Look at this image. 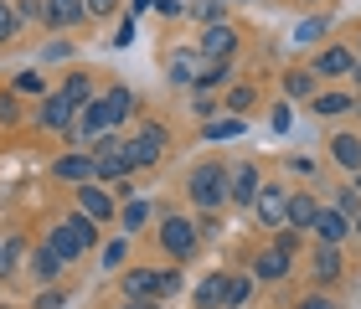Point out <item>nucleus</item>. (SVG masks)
Listing matches in <instances>:
<instances>
[{
  "mask_svg": "<svg viewBox=\"0 0 361 309\" xmlns=\"http://www.w3.org/2000/svg\"><path fill=\"white\" fill-rule=\"evenodd\" d=\"M186 196H191L196 211H222L233 201V165H227V160H202V165H191Z\"/></svg>",
  "mask_w": 361,
  "mask_h": 309,
  "instance_id": "f257e3e1",
  "label": "nucleus"
},
{
  "mask_svg": "<svg viewBox=\"0 0 361 309\" xmlns=\"http://www.w3.org/2000/svg\"><path fill=\"white\" fill-rule=\"evenodd\" d=\"M155 242H160V253H166L171 263H191V258H196V248H202L196 217H186V211H171V217H160V227H155Z\"/></svg>",
  "mask_w": 361,
  "mask_h": 309,
  "instance_id": "f03ea898",
  "label": "nucleus"
},
{
  "mask_svg": "<svg viewBox=\"0 0 361 309\" xmlns=\"http://www.w3.org/2000/svg\"><path fill=\"white\" fill-rule=\"evenodd\" d=\"M166 150H171V129L155 124V119H145L135 134L124 139V155H129V165H135V170H155L160 160H166Z\"/></svg>",
  "mask_w": 361,
  "mask_h": 309,
  "instance_id": "7ed1b4c3",
  "label": "nucleus"
},
{
  "mask_svg": "<svg viewBox=\"0 0 361 309\" xmlns=\"http://www.w3.org/2000/svg\"><path fill=\"white\" fill-rule=\"evenodd\" d=\"M88 155H93V165H98V186H119V181L135 175V165H129V155H124V139H114V134L93 139Z\"/></svg>",
  "mask_w": 361,
  "mask_h": 309,
  "instance_id": "20e7f679",
  "label": "nucleus"
},
{
  "mask_svg": "<svg viewBox=\"0 0 361 309\" xmlns=\"http://www.w3.org/2000/svg\"><path fill=\"white\" fill-rule=\"evenodd\" d=\"M253 217H258V227H269V232H284L289 227V191L284 186H264L253 196Z\"/></svg>",
  "mask_w": 361,
  "mask_h": 309,
  "instance_id": "39448f33",
  "label": "nucleus"
},
{
  "mask_svg": "<svg viewBox=\"0 0 361 309\" xmlns=\"http://www.w3.org/2000/svg\"><path fill=\"white\" fill-rule=\"evenodd\" d=\"M356 46H346V42H336V46H320L315 57H310V72L315 77H351L356 72Z\"/></svg>",
  "mask_w": 361,
  "mask_h": 309,
  "instance_id": "423d86ee",
  "label": "nucleus"
},
{
  "mask_svg": "<svg viewBox=\"0 0 361 309\" xmlns=\"http://www.w3.org/2000/svg\"><path fill=\"white\" fill-rule=\"evenodd\" d=\"M73 119H78V103L62 99V93H47L37 103V129H47V134H68Z\"/></svg>",
  "mask_w": 361,
  "mask_h": 309,
  "instance_id": "0eeeda50",
  "label": "nucleus"
},
{
  "mask_svg": "<svg viewBox=\"0 0 361 309\" xmlns=\"http://www.w3.org/2000/svg\"><path fill=\"white\" fill-rule=\"evenodd\" d=\"M26 273H31V284H37V289H52L62 273H68V258H62L52 242H42V248L26 258Z\"/></svg>",
  "mask_w": 361,
  "mask_h": 309,
  "instance_id": "6e6552de",
  "label": "nucleus"
},
{
  "mask_svg": "<svg viewBox=\"0 0 361 309\" xmlns=\"http://www.w3.org/2000/svg\"><path fill=\"white\" fill-rule=\"evenodd\" d=\"M289 268H294V253H284L279 242H269V248H258V258H253V279L258 284H284L289 279Z\"/></svg>",
  "mask_w": 361,
  "mask_h": 309,
  "instance_id": "1a4fd4ad",
  "label": "nucleus"
},
{
  "mask_svg": "<svg viewBox=\"0 0 361 309\" xmlns=\"http://www.w3.org/2000/svg\"><path fill=\"white\" fill-rule=\"evenodd\" d=\"M73 139H83V144H93V139H104V134H114V124H109V108H104V99H93V103H83L78 108V119H73V129H68Z\"/></svg>",
  "mask_w": 361,
  "mask_h": 309,
  "instance_id": "9d476101",
  "label": "nucleus"
},
{
  "mask_svg": "<svg viewBox=\"0 0 361 309\" xmlns=\"http://www.w3.org/2000/svg\"><path fill=\"white\" fill-rule=\"evenodd\" d=\"M78 211H83V217H93L98 227H104V222H114V217H119V201L109 196V186L88 181V186H78Z\"/></svg>",
  "mask_w": 361,
  "mask_h": 309,
  "instance_id": "9b49d317",
  "label": "nucleus"
},
{
  "mask_svg": "<svg viewBox=\"0 0 361 309\" xmlns=\"http://www.w3.org/2000/svg\"><path fill=\"white\" fill-rule=\"evenodd\" d=\"M310 279L325 284V289L346 279V258H341V248H325V242H315V253H310Z\"/></svg>",
  "mask_w": 361,
  "mask_h": 309,
  "instance_id": "f8f14e48",
  "label": "nucleus"
},
{
  "mask_svg": "<svg viewBox=\"0 0 361 309\" xmlns=\"http://www.w3.org/2000/svg\"><path fill=\"white\" fill-rule=\"evenodd\" d=\"M310 237L325 242V248H346V237H351V217H341L336 206H320V217H315V227H310Z\"/></svg>",
  "mask_w": 361,
  "mask_h": 309,
  "instance_id": "ddd939ff",
  "label": "nucleus"
},
{
  "mask_svg": "<svg viewBox=\"0 0 361 309\" xmlns=\"http://www.w3.org/2000/svg\"><path fill=\"white\" fill-rule=\"evenodd\" d=\"M52 175H57V181H68V186H88V181H98V165H93L88 150H73V155L52 160Z\"/></svg>",
  "mask_w": 361,
  "mask_h": 309,
  "instance_id": "4468645a",
  "label": "nucleus"
},
{
  "mask_svg": "<svg viewBox=\"0 0 361 309\" xmlns=\"http://www.w3.org/2000/svg\"><path fill=\"white\" fill-rule=\"evenodd\" d=\"M238 26H227V21H217V26H207L202 31V46H196V52L202 57H222V62H233V52H238Z\"/></svg>",
  "mask_w": 361,
  "mask_h": 309,
  "instance_id": "2eb2a0df",
  "label": "nucleus"
},
{
  "mask_svg": "<svg viewBox=\"0 0 361 309\" xmlns=\"http://www.w3.org/2000/svg\"><path fill=\"white\" fill-rule=\"evenodd\" d=\"M119 289H124V299H155L160 304V268H129L124 279H119Z\"/></svg>",
  "mask_w": 361,
  "mask_h": 309,
  "instance_id": "dca6fc26",
  "label": "nucleus"
},
{
  "mask_svg": "<svg viewBox=\"0 0 361 309\" xmlns=\"http://www.w3.org/2000/svg\"><path fill=\"white\" fill-rule=\"evenodd\" d=\"M98 99H104V108H109V124H114V129L135 119V88H129V83H109L104 93H98Z\"/></svg>",
  "mask_w": 361,
  "mask_h": 309,
  "instance_id": "f3484780",
  "label": "nucleus"
},
{
  "mask_svg": "<svg viewBox=\"0 0 361 309\" xmlns=\"http://www.w3.org/2000/svg\"><path fill=\"white\" fill-rule=\"evenodd\" d=\"M310 113H315V119H341V113H356V93H351V88L315 93V99H310Z\"/></svg>",
  "mask_w": 361,
  "mask_h": 309,
  "instance_id": "a211bd4d",
  "label": "nucleus"
},
{
  "mask_svg": "<svg viewBox=\"0 0 361 309\" xmlns=\"http://www.w3.org/2000/svg\"><path fill=\"white\" fill-rule=\"evenodd\" d=\"M42 21L52 26V31H73V26H83V21H88V11H83V0H47Z\"/></svg>",
  "mask_w": 361,
  "mask_h": 309,
  "instance_id": "6ab92c4d",
  "label": "nucleus"
},
{
  "mask_svg": "<svg viewBox=\"0 0 361 309\" xmlns=\"http://www.w3.org/2000/svg\"><path fill=\"white\" fill-rule=\"evenodd\" d=\"M150 217H155V206H150V196H129L124 206H119V232L124 237H135V232H145V227H150Z\"/></svg>",
  "mask_w": 361,
  "mask_h": 309,
  "instance_id": "aec40b11",
  "label": "nucleus"
},
{
  "mask_svg": "<svg viewBox=\"0 0 361 309\" xmlns=\"http://www.w3.org/2000/svg\"><path fill=\"white\" fill-rule=\"evenodd\" d=\"M233 83V62H222V57H202V72H196V83L191 93H217Z\"/></svg>",
  "mask_w": 361,
  "mask_h": 309,
  "instance_id": "412c9836",
  "label": "nucleus"
},
{
  "mask_svg": "<svg viewBox=\"0 0 361 309\" xmlns=\"http://www.w3.org/2000/svg\"><path fill=\"white\" fill-rule=\"evenodd\" d=\"M264 191V175H258L253 160H243V165H233V201L238 206H253V196Z\"/></svg>",
  "mask_w": 361,
  "mask_h": 309,
  "instance_id": "4be33fe9",
  "label": "nucleus"
},
{
  "mask_svg": "<svg viewBox=\"0 0 361 309\" xmlns=\"http://www.w3.org/2000/svg\"><path fill=\"white\" fill-rule=\"evenodd\" d=\"M196 72H202V52H171L166 57V77H171L176 88H191Z\"/></svg>",
  "mask_w": 361,
  "mask_h": 309,
  "instance_id": "5701e85b",
  "label": "nucleus"
},
{
  "mask_svg": "<svg viewBox=\"0 0 361 309\" xmlns=\"http://www.w3.org/2000/svg\"><path fill=\"white\" fill-rule=\"evenodd\" d=\"M315 217H320V201L310 196V191H289V227L294 232H310Z\"/></svg>",
  "mask_w": 361,
  "mask_h": 309,
  "instance_id": "b1692460",
  "label": "nucleus"
},
{
  "mask_svg": "<svg viewBox=\"0 0 361 309\" xmlns=\"http://www.w3.org/2000/svg\"><path fill=\"white\" fill-rule=\"evenodd\" d=\"M331 160H336L346 175H356V170H361V139H356V134H331Z\"/></svg>",
  "mask_w": 361,
  "mask_h": 309,
  "instance_id": "393cba45",
  "label": "nucleus"
},
{
  "mask_svg": "<svg viewBox=\"0 0 361 309\" xmlns=\"http://www.w3.org/2000/svg\"><path fill=\"white\" fill-rule=\"evenodd\" d=\"M253 289H258L253 273H227V284H222V309H243V304L253 299Z\"/></svg>",
  "mask_w": 361,
  "mask_h": 309,
  "instance_id": "a878e982",
  "label": "nucleus"
},
{
  "mask_svg": "<svg viewBox=\"0 0 361 309\" xmlns=\"http://www.w3.org/2000/svg\"><path fill=\"white\" fill-rule=\"evenodd\" d=\"M26 263V237H0V284H11L16 279V268Z\"/></svg>",
  "mask_w": 361,
  "mask_h": 309,
  "instance_id": "bb28decb",
  "label": "nucleus"
},
{
  "mask_svg": "<svg viewBox=\"0 0 361 309\" xmlns=\"http://www.w3.org/2000/svg\"><path fill=\"white\" fill-rule=\"evenodd\" d=\"M57 93H62V99H73L78 108H83V103H93V99H98V88H93V72H68V77L57 83Z\"/></svg>",
  "mask_w": 361,
  "mask_h": 309,
  "instance_id": "cd10ccee",
  "label": "nucleus"
},
{
  "mask_svg": "<svg viewBox=\"0 0 361 309\" xmlns=\"http://www.w3.org/2000/svg\"><path fill=\"white\" fill-rule=\"evenodd\" d=\"M258 103V88L253 83H227L222 88V113H233V119H238V113H248Z\"/></svg>",
  "mask_w": 361,
  "mask_h": 309,
  "instance_id": "c85d7f7f",
  "label": "nucleus"
},
{
  "mask_svg": "<svg viewBox=\"0 0 361 309\" xmlns=\"http://www.w3.org/2000/svg\"><path fill=\"white\" fill-rule=\"evenodd\" d=\"M315 93H320V77L315 72H310V68H300V72H284V99H315Z\"/></svg>",
  "mask_w": 361,
  "mask_h": 309,
  "instance_id": "c756f323",
  "label": "nucleus"
},
{
  "mask_svg": "<svg viewBox=\"0 0 361 309\" xmlns=\"http://www.w3.org/2000/svg\"><path fill=\"white\" fill-rule=\"evenodd\" d=\"M222 284H227V273H207L202 284H196V309H222Z\"/></svg>",
  "mask_w": 361,
  "mask_h": 309,
  "instance_id": "7c9ffc66",
  "label": "nucleus"
},
{
  "mask_svg": "<svg viewBox=\"0 0 361 309\" xmlns=\"http://www.w3.org/2000/svg\"><path fill=\"white\" fill-rule=\"evenodd\" d=\"M243 134V119H207L202 124V139L207 144H222V139H238Z\"/></svg>",
  "mask_w": 361,
  "mask_h": 309,
  "instance_id": "2f4dec72",
  "label": "nucleus"
},
{
  "mask_svg": "<svg viewBox=\"0 0 361 309\" xmlns=\"http://www.w3.org/2000/svg\"><path fill=\"white\" fill-rule=\"evenodd\" d=\"M124 258H129V237H109L104 248H98V268H104V273H114V268L124 263Z\"/></svg>",
  "mask_w": 361,
  "mask_h": 309,
  "instance_id": "473e14b6",
  "label": "nucleus"
},
{
  "mask_svg": "<svg viewBox=\"0 0 361 309\" xmlns=\"http://www.w3.org/2000/svg\"><path fill=\"white\" fill-rule=\"evenodd\" d=\"M325 31H331V15H310V21L294 26V42H300V46H315Z\"/></svg>",
  "mask_w": 361,
  "mask_h": 309,
  "instance_id": "72a5a7b5",
  "label": "nucleus"
},
{
  "mask_svg": "<svg viewBox=\"0 0 361 309\" xmlns=\"http://www.w3.org/2000/svg\"><path fill=\"white\" fill-rule=\"evenodd\" d=\"M186 15H196L202 26H217V21H227V0H202V6H186Z\"/></svg>",
  "mask_w": 361,
  "mask_h": 309,
  "instance_id": "f704fd0d",
  "label": "nucleus"
},
{
  "mask_svg": "<svg viewBox=\"0 0 361 309\" xmlns=\"http://www.w3.org/2000/svg\"><path fill=\"white\" fill-rule=\"evenodd\" d=\"M11 93H37V99H47L52 88H47L42 72H16V77H11Z\"/></svg>",
  "mask_w": 361,
  "mask_h": 309,
  "instance_id": "c9c22d12",
  "label": "nucleus"
},
{
  "mask_svg": "<svg viewBox=\"0 0 361 309\" xmlns=\"http://www.w3.org/2000/svg\"><path fill=\"white\" fill-rule=\"evenodd\" d=\"M331 206L341 211V217H351V222H356V217H361V191H356V186H341Z\"/></svg>",
  "mask_w": 361,
  "mask_h": 309,
  "instance_id": "e433bc0d",
  "label": "nucleus"
},
{
  "mask_svg": "<svg viewBox=\"0 0 361 309\" xmlns=\"http://www.w3.org/2000/svg\"><path fill=\"white\" fill-rule=\"evenodd\" d=\"M16 124H21V99L6 88L0 93V129H16Z\"/></svg>",
  "mask_w": 361,
  "mask_h": 309,
  "instance_id": "4c0bfd02",
  "label": "nucleus"
},
{
  "mask_svg": "<svg viewBox=\"0 0 361 309\" xmlns=\"http://www.w3.org/2000/svg\"><path fill=\"white\" fill-rule=\"evenodd\" d=\"M16 31H21V15H16V6L11 0H0V46H6Z\"/></svg>",
  "mask_w": 361,
  "mask_h": 309,
  "instance_id": "58836bf2",
  "label": "nucleus"
},
{
  "mask_svg": "<svg viewBox=\"0 0 361 309\" xmlns=\"http://www.w3.org/2000/svg\"><path fill=\"white\" fill-rule=\"evenodd\" d=\"M196 232H202V242H222V222H217V211H196Z\"/></svg>",
  "mask_w": 361,
  "mask_h": 309,
  "instance_id": "ea45409f",
  "label": "nucleus"
},
{
  "mask_svg": "<svg viewBox=\"0 0 361 309\" xmlns=\"http://www.w3.org/2000/svg\"><path fill=\"white\" fill-rule=\"evenodd\" d=\"M180 268H186V263H171V268H160V299L180 294V284H186V279H180Z\"/></svg>",
  "mask_w": 361,
  "mask_h": 309,
  "instance_id": "a19ab883",
  "label": "nucleus"
},
{
  "mask_svg": "<svg viewBox=\"0 0 361 309\" xmlns=\"http://www.w3.org/2000/svg\"><path fill=\"white\" fill-rule=\"evenodd\" d=\"M31 309H68V289H62V284L42 289V294H37V304H31Z\"/></svg>",
  "mask_w": 361,
  "mask_h": 309,
  "instance_id": "79ce46f5",
  "label": "nucleus"
},
{
  "mask_svg": "<svg viewBox=\"0 0 361 309\" xmlns=\"http://www.w3.org/2000/svg\"><path fill=\"white\" fill-rule=\"evenodd\" d=\"M83 11H88V21H104V15L119 11V0H83Z\"/></svg>",
  "mask_w": 361,
  "mask_h": 309,
  "instance_id": "37998d69",
  "label": "nucleus"
},
{
  "mask_svg": "<svg viewBox=\"0 0 361 309\" xmlns=\"http://www.w3.org/2000/svg\"><path fill=\"white\" fill-rule=\"evenodd\" d=\"M289 170H294V175H305V181H315V170H320V165H315L310 155H289Z\"/></svg>",
  "mask_w": 361,
  "mask_h": 309,
  "instance_id": "c03bdc74",
  "label": "nucleus"
},
{
  "mask_svg": "<svg viewBox=\"0 0 361 309\" xmlns=\"http://www.w3.org/2000/svg\"><path fill=\"white\" fill-rule=\"evenodd\" d=\"M217 103H222V99H212V93H191V108L202 113V119H212V113H217Z\"/></svg>",
  "mask_w": 361,
  "mask_h": 309,
  "instance_id": "a18cd8bd",
  "label": "nucleus"
},
{
  "mask_svg": "<svg viewBox=\"0 0 361 309\" xmlns=\"http://www.w3.org/2000/svg\"><path fill=\"white\" fill-rule=\"evenodd\" d=\"M274 242H279V248H284V253H300V242H305V237L294 232V227H284V232H279Z\"/></svg>",
  "mask_w": 361,
  "mask_h": 309,
  "instance_id": "49530a36",
  "label": "nucleus"
},
{
  "mask_svg": "<svg viewBox=\"0 0 361 309\" xmlns=\"http://www.w3.org/2000/svg\"><path fill=\"white\" fill-rule=\"evenodd\" d=\"M47 62H62V57H73V42H47Z\"/></svg>",
  "mask_w": 361,
  "mask_h": 309,
  "instance_id": "de8ad7c7",
  "label": "nucleus"
},
{
  "mask_svg": "<svg viewBox=\"0 0 361 309\" xmlns=\"http://www.w3.org/2000/svg\"><path fill=\"white\" fill-rule=\"evenodd\" d=\"M289 119H294V108L289 103H274V129H279V134L289 129Z\"/></svg>",
  "mask_w": 361,
  "mask_h": 309,
  "instance_id": "09e8293b",
  "label": "nucleus"
},
{
  "mask_svg": "<svg viewBox=\"0 0 361 309\" xmlns=\"http://www.w3.org/2000/svg\"><path fill=\"white\" fill-rule=\"evenodd\" d=\"M294 309H336L331 299H325V294H310V299H300V304H294Z\"/></svg>",
  "mask_w": 361,
  "mask_h": 309,
  "instance_id": "8fccbe9b",
  "label": "nucleus"
},
{
  "mask_svg": "<svg viewBox=\"0 0 361 309\" xmlns=\"http://www.w3.org/2000/svg\"><path fill=\"white\" fill-rule=\"evenodd\" d=\"M160 15H186V6L180 0H160Z\"/></svg>",
  "mask_w": 361,
  "mask_h": 309,
  "instance_id": "3c124183",
  "label": "nucleus"
},
{
  "mask_svg": "<svg viewBox=\"0 0 361 309\" xmlns=\"http://www.w3.org/2000/svg\"><path fill=\"white\" fill-rule=\"evenodd\" d=\"M119 309H160V304H155V299H124Z\"/></svg>",
  "mask_w": 361,
  "mask_h": 309,
  "instance_id": "603ef678",
  "label": "nucleus"
},
{
  "mask_svg": "<svg viewBox=\"0 0 361 309\" xmlns=\"http://www.w3.org/2000/svg\"><path fill=\"white\" fill-rule=\"evenodd\" d=\"M150 6H155V0H129V11H135V15H145Z\"/></svg>",
  "mask_w": 361,
  "mask_h": 309,
  "instance_id": "864d4df0",
  "label": "nucleus"
},
{
  "mask_svg": "<svg viewBox=\"0 0 361 309\" xmlns=\"http://www.w3.org/2000/svg\"><path fill=\"white\" fill-rule=\"evenodd\" d=\"M346 83H351V88H356V93H361V62H356V72H351V77H346Z\"/></svg>",
  "mask_w": 361,
  "mask_h": 309,
  "instance_id": "5fc2aeb1",
  "label": "nucleus"
},
{
  "mask_svg": "<svg viewBox=\"0 0 361 309\" xmlns=\"http://www.w3.org/2000/svg\"><path fill=\"white\" fill-rule=\"evenodd\" d=\"M351 237H361V217H356V222H351Z\"/></svg>",
  "mask_w": 361,
  "mask_h": 309,
  "instance_id": "6e6d98bb",
  "label": "nucleus"
},
{
  "mask_svg": "<svg viewBox=\"0 0 361 309\" xmlns=\"http://www.w3.org/2000/svg\"><path fill=\"white\" fill-rule=\"evenodd\" d=\"M351 186H356V191H361V170H356V175H351Z\"/></svg>",
  "mask_w": 361,
  "mask_h": 309,
  "instance_id": "4d7b16f0",
  "label": "nucleus"
},
{
  "mask_svg": "<svg viewBox=\"0 0 361 309\" xmlns=\"http://www.w3.org/2000/svg\"><path fill=\"white\" fill-rule=\"evenodd\" d=\"M227 6H243V0H227Z\"/></svg>",
  "mask_w": 361,
  "mask_h": 309,
  "instance_id": "13d9d810",
  "label": "nucleus"
},
{
  "mask_svg": "<svg viewBox=\"0 0 361 309\" xmlns=\"http://www.w3.org/2000/svg\"><path fill=\"white\" fill-rule=\"evenodd\" d=\"M305 6H320V0H305Z\"/></svg>",
  "mask_w": 361,
  "mask_h": 309,
  "instance_id": "bf43d9fd",
  "label": "nucleus"
},
{
  "mask_svg": "<svg viewBox=\"0 0 361 309\" xmlns=\"http://www.w3.org/2000/svg\"><path fill=\"white\" fill-rule=\"evenodd\" d=\"M356 57H361V42H356Z\"/></svg>",
  "mask_w": 361,
  "mask_h": 309,
  "instance_id": "052dcab7",
  "label": "nucleus"
}]
</instances>
